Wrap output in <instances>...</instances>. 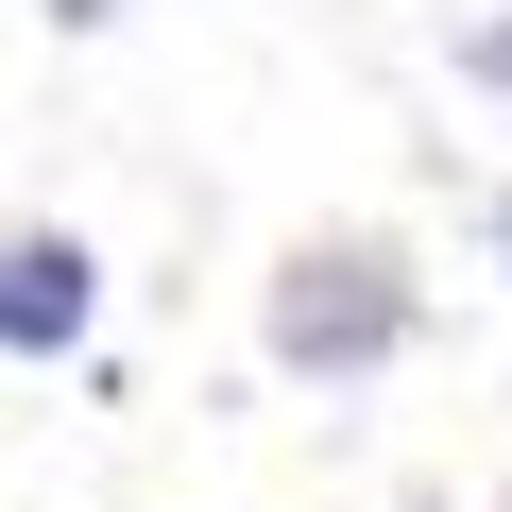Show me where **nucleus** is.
I'll list each match as a JSON object with an SVG mask.
<instances>
[{"label":"nucleus","instance_id":"f257e3e1","mask_svg":"<svg viewBox=\"0 0 512 512\" xmlns=\"http://www.w3.org/2000/svg\"><path fill=\"white\" fill-rule=\"evenodd\" d=\"M256 342H274L291 376H376L410 342V274H393V239H308L274 308H256Z\"/></svg>","mask_w":512,"mask_h":512},{"label":"nucleus","instance_id":"f03ea898","mask_svg":"<svg viewBox=\"0 0 512 512\" xmlns=\"http://www.w3.org/2000/svg\"><path fill=\"white\" fill-rule=\"evenodd\" d=\"M86 308H103V256H86L69 222L0 239V359H69V342H86Z\"/></svg>","mask_w":512,"mask_h":512},{"label":"nucleus","instance_id":"7ed1b4c3","mask_svg":"<svg viewBox=\"0 0 512 512\" xmlns=\"http://www.w3.org/2000/svg\"><path fill=\"white\" fill-rule=\"evenodd\" d=\"M461 86H512V18H478V35H461Z\"/></svg>","mask_w":512,"mask_h":512},{"label":"nucleus","instance_id":"20e7f679","mask_svg":"<svg viewBox=\"0 0 512 512\" xmlns=\"http://www.w3.org/2000/svg\"><path fill=\"white\" fill-rule=\"evenodd\" d=\"M103 18H120V0H52V35H103Z\"/></svg>","mask_w":512,"mask_h":512},{"label":"nucleus","instance_id":"39448f33","mask_svg":"<svg viewBox=\"0 0 512 512\" xmlns=\"http://www.w3.org/2000/svg\"><path fill=\"white\" fill-rule=\"evenodd\" d=\"M495 256H512V205H495Z\"/></svg>","mask_w":512,"mask_h":512}]
</instances>
